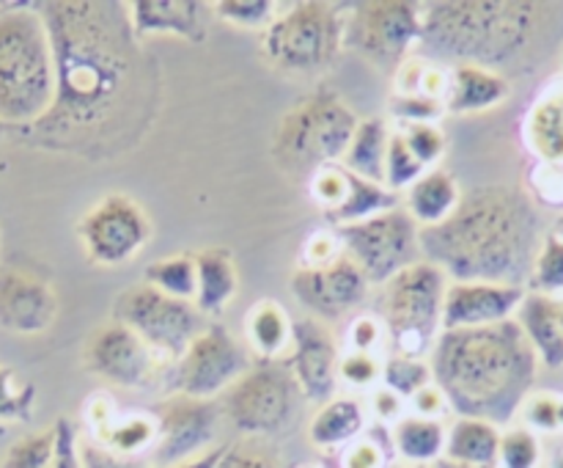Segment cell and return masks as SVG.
I'll list each match as a JSON object with an SVG mask.
<instances>
[{
    "instance_id": "91938a15",
    "label": "cell",
    "mask_w": 563,
    "mask_h": 468,
    "mask_svg": "<svg viewBox=\"0 0 563 468\" xmlns=\"http://www.w3.org/2000/svg\"><path fill=\"white\" fill-rule=\"evenodd\" d=\"M555 235H559L561 240H563V215L559 218V224H555Z\"/></svg>"
},
{
    "instance_id": "1f68e13d",
    "label": "cell",
    "mask_w": 563,
    "mask_h": 468,
    "mask_svg": "<svg viewBox=\"0 0 563 468\" xmlns=\"http://www.w3.org/2000/svg\"><path fill=\"white\" fill-rule=\"evenodd\" d=\"M445 433L440 418H427V416H401L394 424L390 435H394V449L405 457L410 466H429V462H438L445 455Z\"/></svg>"
},
{
    "instance_id": "4dcf8cb0",
    "label": "cell",
    "mask_w": 563,
    "mask_h": 468,
    "mask_svg": "<svg viewBox=\"0 0 563 468\" xmlns=\"http://www.w3.org/2000/svg\"><path fill=\"white\" fill-rule=\"evenodd\" d=\"M390 132L394 130L388 127V121L379 119V116L361 119L341 165L352 174L363 176V179L385 185V157H388Z\"/></svg>"
},
{
    "instance_id": "4316f807",
    "label": "cell",
    "mask_w": 563,
    "mask_h": 468,
    "mask_svg": "<svg viewBox=\"0 0 563 468\" xmlns=\"http://www.w3.org/2000/svg\"><path fill=\"white\" fill-rule=\"evenodd\" d=\"M363 427H366V411L361 402L355 396H333L313 413L308 438L319 449H339L361 438Z\"/></svg>"
},
{
    "instance_id": "7402d4cb",
    "label": "cell",
    "mask_w": 563,
    "mask_h": 468,
    "mask_svg": "<svg viewBox=\"0 0 563 468\" xmlns=\"http://www.w3.org/2000/svg\"><path fill=\"white\" fill-rule=\"evenodd\" d=\"M511 86L500 72L476 64H456L449 75L445 110L449 113H482L506 102Z\"/></svg>"
},
{
    "instance_id": "277c9868",
    "label": "cell",
    "mask_w": 563,
    "mask_h": 468,
    "mask_svg": "<svg viewBox=\"0 0 563 468\" xmlns=\"http://www.w3.org/2000/svg\"><path fill=\"white\" fill-rule=\"evenodd\" d=\"M542 17L539 3L522 0H443L423 6L421 44L438 58L493 66L520 58Z\"/></svg>"
},
{
    "instance_id": "8992f818",
    "label": "cell",
    "mask_w": 563,
    "mask_h": 468,
    "mask_svg": "<svg viewBox=\"0 0 563 468\" xmlns=\"http://www.w3.org/2000/svg\"><path fill=\"white\" fill-rule=\"evenodd\" d=\"M357 119L339 94L319 88L289 110L275 130V154L284 168L319 171L344 160Z\"/></svg>"
},
{
    "instance_id": "bcb514c9",
    "label": "cell",
    "mask_w": 563,
    "mask_h": 468,
    "mask_svg": "<svg viewBox=\"0 0 563 468\" xmlns=\"http://www.w3.org/2000/svg\"><path fill=\"white\" fill-rule=\"evenodd\" d=\"M390 451H394V446L379 444L377 435H368V438L352 440L344 449L341 462H344V468H388Z\"/></svg>"
},
{
    "instance_id": "83f0119b",
    "label": "cell",
    "mask_w": 563,
    "mask_h": 468,
    "mask_svg": "<svg viewBox=\"0 0 563 468\" xmlns=\"http://www.w3.org/2000/svg\"><path fill=\"white\" fill-rule=\"evenodd\" d=\"M500 429L484 418L460 416L445 433V460L462 462V466L495 468L498 466Z\"/></svg>"
},
{
    "instance_id": "f546056e",
    "label": "cell",
    "mask_w": 563,
    "mask_h": 468,
    "mask_svg": "<svg viewBox=\"0 0 563 468\" xmlns=\"http://www.w3.org/2000/svg\"><path fill=\"white\" fill-rule=\"evenodd\" d=\"M401 193H394L390 187L377 185V182H368L363 176L346 171V193L341 198L339 207H333L328 215L330 224L339 226H352L363 224L368 218H377V215L390 213V209H399Z\"/></svg>"
},
{
    "instance_id": "74e56055",
    "label": "cell",
    "mask_w": 563,
    "mask_h": 468,
    "mask_svg": "<svg viewBox=\"0 0 563 468\" xmlns=\"http://www.w3.org/2000/svg\"><path fill=\"white\" fill-rule=\"evenodd\" d=\"M36 402V385L22 383L11 367H0V422H27Z\"/></svg>"
},
{
    "instance_id": "9f6ffc18",
    "label": "cell",
    "mask_w": 563,
    "mask_h": 468,
    "mask_svg": "<svg viewBox=\"0 0 563 468\" xmlns=\"http://www.w3.org/2000/svg\"><path fill=\"white\" fill-rule=\"evenodd\" d=\"M225 449H229V444L212 446V449H207L203 455L190 457V460H185V462H176V466H170V468H218L220 457L225 455Z\"/></svg>"
},
{
    "instance_id": "6125c7cd",
    "label": "cell",
    "mask_w": 563,
    "mask_h": 468,
    "mask_svg": "<svg viewBox=\"0 0 563 468\" xmlns=\"http://www.w3.org/2000/svg\"><path fill=\"white\" fill-rule=\"evenodd\" d=\"M559 317H561V325H563V301H559Z\"/></svg>"
},
{
    "instance_id": "9c48e42d",
    "label": "cell",
    "mask_w": 563,
    "mask_h": 468,
    "mask_svg": "<svg viewBox=\"0 0 563 468\" xmlns=\"http://www.w3.org/2000/svg\"><path fill=\"white\" fill-rule=\"evenodd\" d=\"M115 323L126 325L137 339L168 361H176L209 325L196 303L176 301L148 284H135L121 292L115 303Z\"/></svg>"
},
{
    "instance_id": "8fae6325",
    "label": "cell",
    "mask_w": 563,
    "mask_h": 468,
    "mask_svg": "<svg viewBox=\"0 0 563 468\" xmlns=\"http://www.w3.org/2000/svg\"><path fill=\"white\" fill-rule=\"evenodd\" d=\"M297 385L284 361H258L223 394V413L242 435H275L295 413Z\"/></svg>"
},
{
    "instance_id": "6da1fadb",
    "label": "cell",
    "mask_w": 563,
    "mask_h": 468,
    "mask_svg": "<svg viewBox=\"0 0 563 468\" xmlns=\"http://www.w3.org/2000/svg\"><path fill=\"white\" fill-rule=\"evenodd\" d=\"M55 64L53 108L31 127L44 146L104 157L132 146L152 116L154 75L113 0L38 3Z\"/></svg>"
},
{
    "instance_id": "484cf974",
    "label": "cell",
    "mask_w": 563,
    "mask_h": 468,
    "mask_svg": "<svg viewBox=\"0 0 563 468\" xmlns=\"http://www.w3.org/2000/svg\"><path fill=\"white\" fill-rule=\"evenodd\" d=\"M245 339L258 361H284L291 350V339H295V319L280 303L258 301L247 312Z\"/></svg>"
},
{
    "instance_id": "11a10c76",
    "label": "cell",
    "mask_w": 563,
    "mask_h": 468,
    "mask_svg": "<svg viewBox=\"0 0 563 468\" xmlns=\"http://www.w3.org/2000/svg\"><path fill=\"white\" fill-rule=\"evenodd\" d=\"M374 413H377L379 422L385 424H396L401 416H405V400H401L399 394H394L390 389H385V385H379L377 391H374Z\"/></svg>"
},
{
    "instance_id": "f6af8a7d",
    "label": "cell",
    "mask_w": 563,
    "mask_h": 468,
    "mask_svg": "<svg viewBox=\"0 0 563 468\" xmlns=\"http://www.w3.org/2000/svg\"><path fill=\"white\" fill-rule=\"evenodd\" d=\"M346 193V168L341 163L324 165V168L313 171L311 176V196L324 213H330L333 207H339L341 198Z\"/></svg>"
},
{
    "instance_id": "5b68a950",
    "label": "cell",
    "mask_w": 563,
    "mask_h": 468,
    "mask_svg": "<svg viewBox=\"0 0 563 468\" xmlns=\"http://www.w3.org/2000/svg\"><path fill=\"white\" fill-rule=\"evenodd\" d=\"M55 97L53 44L38 6L0 11V121L31 130Z\"/></svg>"
},
{
    "instance_id": "7c38bea8",
    "label": "cell",
    "mask_w": 563,
    "mask_h": 468,
    "mask_svg": "<svg viewBox=\"0 0 563 468\" xmlns=\"http://www.w3.org/2000/svg\"><path fill=\"white\" fill-rule=\"evenodd\" d=\"M423 6L407 0H374L344 11V47L377 64H399L421 44Z\"/></svg>"
},
{
    "instance_id": "d6986e66",
    "label": "cell",
    "mask_w": 563,
    "mask_h": 468,
    "mask_svg": "<svg viewBox=\"0 0 563 468\" xmlns=\"http://www.w3.org/2000/svg\"><path fill=\"white\" fill-rule=\"evenodd\" d=\"M526 286L495 281H449L443 301V330L489 328L515 319L526 301Z\"/></svg>"
},
{
    "instance_id": "db71d44e",
    "label": "cell",
    "mask_w": 563,
    "mask_h": 468,
    "mask_svg": "<svg viewBox=\"0 0 563 468\" xmlns=\"http://www.w3.org/2000/svg\"><path fill=\"white\" fill-rule=\"evenodd\" d=\"M412 407H416V416L440 418L449 411V400H445V394L440 391L438 383H429L427 389H421L412 396Z\"/></svg>"
},
{
    "instance_id": "e0dca14e",
    "label": "cell",
    "mask_w": 563,
    "mask_h": 468,
    "mask_svg": "<svg viewBox=\"0 0 563 468\" xmlns=\"http://www.w3.org/2000/svg\"><path fill=\"white\" fill-rule=\"evenodd\" d=\"M368 279L346 253L319 268H297L291 292L313 314V319H341L355 312L368 295Z\"/></svg>"
},
{
    "instance_id": "94428289",
    "label": "cell",
    "mask_w": 563,
    "mask_h": 468,
    "mask_svg": "<svg viewBox=\"0 0 563 468\" xmlns=\"http://www.w3.org/2000/svg\"><path fill=\"white\" fill-rule=\"evenodd\" d=\"M559 422H561V427H563V396H559Z\"/></svg>"
},
{
    "instance_id": "ee69618b",
    "label": "cell",
    "mask_w": 563,
    "mask_h": 468,
    "mask_svg": "<svg viewBox=\"0 0 563 468\" xmlns=\"http://www.w3.org/2000/svg\"><path fill=\"white\" fill-rule=\"evenodd\" d=\"M385 361L377 352H352L341 356L339 361V380L355 385V389H368V385L383 383Z\"/></svg>"
},
{
    "instance_id": "52a82bcc",
    "label": "cell",
    "mask_w": 563,
    "mask_h": 468,
    "mask_svg": "<svg viewBox=\"0 0 563 468\" xmlns=\"http://www.w3.org/2000/svg\"><path fill=\"white\" fill-rule=\"evenodd\" d=\"M449 275L418 259L383 284V323L396 356L423 358L443 330V301Z\"/></svg>"
},
{
    "instance_id": "f1b7e54d",
    "label": "cell",
    "mask_w": 563,
    "mask_h": 468,
    "mask_svg": "<svg viewBox=\"0 0 563 468\" xmlns=\"http://www.w3.org/2000/svg\"><path fill=\"white\" fill-rule=\"evenodd\" d=\"M526 141L542 163L563 165V86L539 97L526 119Z\"/></svg>"
},
{
    "instance_id": "cb8c5ba5",
    "label": "cell",
    "mask_w": 563,
    "mask_h": 468,
    "mask_svg": "<svg viewBox=\"0 0 563 468\" xmlns=\"http://www.w3.org/2000/svg\"><path fill=\"white\" fill-rule=\"evenodd\" d=\"M517 325L526 334L528 345L533 347L537 358L550 369L563 367V325L559 317V301L550 295L531 292L517 312Z\"/></svg>"
},
{
    "instance_id": "be15d7a7",
    "label": "cell",
    "mask_w": 563,
    "mask_h": 468,
    "mask_svg": "<svg viewBox=\"0 0 563 468\" xmlns=\"http://www.w3.org/2000/svg\"><path fill=\"white\" fill-rule=\"evenodd\" d=\"M407 468H429V466H407Z\"/></svg>"
},
{
    "instance_id": "680465c9",
    "label": "cell",
    "mask_w": 563,
    "mask_h": 468,
    "mask_svg": "<svg viewBox=\"0 0 563 468\" xmlns=\"http://www.w3.org/2000/svg\"><path fill=\"white\" fill-rule=\"evenodd\" d=\"M550 468H563V446L561 449H555L553 460H550Z\"/></svg>"
},
{
    "instance_id": "30bf717a",
    "label": "cell",
    "mask_w": 563,
    "mask_h": 468,
    "mask_svg": "<svg viewBox=\"0 0 563 468\" xmlns=\"http://www.w3.org/2000/svg\"><path fill=\"white\" fill-rule=\"evenodd\" d=\"M418 231L421 229L410 218V213L399 207L363 224L339 226L335 235L346 257L363 270L368 284L383 286L421 259Z\"/></svg>"
},
{
    "instance_id": "c3c4849f",
    "label": "cell",
    "mask_w": 563,
    "mask_h": 468,
    "mask_svg": "<svg viewBox=\"0 0 563 468\" xmlns=\"http://www.w3.org/2000/svg\"><path fill=\"white\" fill-rule=\"evenodd\" d=\"M55 449H53V468H82L80 444H77V427L71 418L60 416L53 424Z\"/></svg>"
},
{
    "instance_id": "ab89813d",
    "label": "cell",
    "mask_w": 563,
    "mask_h": 468,
    "mask_svg": "<svg viewBox=\"0 0 563 468\" xmlns=\"http://www.w3.org/2000/svg\"><path fill=\"white\" fill-rule=\"evenodd\" d=\"M212 11L236 28H264V31L278 17L273 0H218L212 3Z\"/></svg>"
},
{
    "instance_id": "7a4b0ae2",
    "label": "cell",
    "mask_w": 563,
    "mask_h": 468,
    "mask_svg": "<svg viewBox=\"0 0 563 468\" xmlns=\"http://www.w3.org/2000/svg\"><path fill=\"white\" fill-rule=\"evenodd\" d=\"M421 253L454 281L522 286L539 253V215L531 198L509 185H487L462 196L440 226L418 231Z\"/></svg>"
},
{
    "instance_id": "d4e9b609",
    "label": "cell",
    "mask_w": 563,
    "mask_h": 468,
    "mask_svg": "<svg viewBox=\"0 0 563 468\" xmlns=\"http://www.w3.org/2000/svg\"><path fill=\"white\" fill-rule=\"evenodd\" d=\"M462 202L460 182L443 168L423 171L421 179L407 187V213L416 220L418 229L440 226L456 213Z\"/></svg>"
},
{
    "instance_id": "44dd1931",
    "label": "cell",
    "mask_w": 563,
    "mask_h": 468,
    "mask_svg": "<svg viewBox=\"0 0 563 468\" xmlns=\"http://www.w3.org/2000/svg\"><path fill=\"white\" fill-rule=\"evenodd\" d=\"M126 14L137 42L148 36H179L187 42L207 39L203 3L198 0H132Z\"/></svg>"
},
{
    "instance_id": "8d00e7d4",
    "label": "cell",
    "mask_w": 563,
    "mask_h": 468,
    "mask_svg": "<svg viewBox=\"0 0 563 468\" xmlns=\"http://www.w3.org/2000/svg\"><path fill=\"white\" fill-rule=\"evenodd\" d=\"M423 165L418 163L416 154L410 152L407 146L405 135L399 130L390 132L388 141V157H385V187H390L394 193H407V187L412 185L416 179L423 176Z\"/></svg>"
},
{
    "instance_id": "e7e4bbea",
    "label": "cell",
    "mask_w": 563,
    "mask_h": 468,
    "mask_svg": "<svg viewBox=\"0 0 563 468\" xmlns=\"http://www.w3.org/2000/svg\"><path fill=\"white\" fill-rule=\"evenodd\" d=\"M306 468H311V466H306Z\"/></svg>"
},
{
    "instance_id": "b9f144b4",
    "label": "cell",
    "mask_w": 563,
    "mask_h": 468,
    "mask_svg": "<svg viewBox=\"0 0 563 468\" xmlns=\"http://www.w3.org/2000/svg\"><path fill=\"white\" fill-rule=\"evenodd\" d=\"M390 113L405 124H438L440 116L445 113L443 99L427 97V94H394L390 97Z\"/></svg>"
},
{
    "instance_id": "9a60e30c",
    "label": "cell",
    "mask_w": 563,
    "mask_h": 468,
    "mask_svg": "<svg viewBox=\"0 0 563 468\" xmlns=\"http://www.w3.org/2000/svg\"><path fill=\"white\" fill-rule=\"evenodd\" d=\"M88 372L121 389H148L154 380L168 378L174 361L159 356L157 350L137 339L126 325L104 323L88 336L86 352H82Z\"/></svg>"
},
{
    "instance_id": "d590c367",
    "label": "cell",
    "mask_w": 563,
    "mask_h": 468,
    "mask_svg": "<svg viewBox=\"0 0 563 468\" xmlns=\"http://www.w3.org/2000/svg\"><path fill=\"white\" fill-rule=\"evenodd\" d=\"M531 286L539 295H550L563 290V240L555 231H550L539 246L537 259L531 270Z\"/></svg>"
},
{
    "instance_id": "f35d334b",
    "label": "cell",
    "mask_w": 563,
    "mask_h": 468,
    "mask_svg": "<svg viewBox=\"0 0 563 468\" xmlns=\"http://www.w3.org/2000/svg\"><path fill=\"white\" fill-rule=\"evenodd\" d=\"M539 460H542V444L533 429L515 427L500 435L495 468H537Z\"/></svg>"
},
{
    "instance_id": "603a6c76",
    "label": "cell",
    "mask_w": 563,
    "mask_h": 468,
    "mask_svg": "<svg viewBox=\"0 0 563 468\" xmlns=\"http://www.w3.org/2000/svg\"><path fill=\"white\" fill-rule=\"evenodd\" d=\"M196 308L203 317H220L240 290V270L225 248L196 253Z\"/></svg>"
},
{
    "instance_id": "816d5d0a",
    "label": "cell",
    "mask_w": 563,
    "mask_h": 468,
    "mask_svg": "<svg viewBox=\"0 0 563 468\" xmlns=\"http://www.w3.org/2000/svg\"><path fill=\"white\" fill-rule=\"evenodd\" d=\"M344 248H341L339 235L333 231H317L311 240L302 246V268H319V264L333 262L335 257H341Z\"/></svg>"
},
{
    "instance_id": "ffe728a7",
    "label": "cell",
    "mask_w": 563,
    "mask_h": 468,
    "mask_svg": "<svg viewBox=\"0 0 563 468\" xmlns=\"http://www.w3.org/2000/svg\"><path fill=\"white\" fill-rule=\"evenodd\" d=\"M58 314V297L47 281L22 270H0V325L14 334H42Z\"/></svg>"
},
{
    "instance_id": "2e32d148",
    "label": "cell",
    "mask_w": 563,
    "mask_h": 468,
    "mask_svg": "<svg viewBox=\"0 0 563 468\" xmlns=\"http://www.w3.org/2000/svg\"><path fill=\"white\" fill-rule=\"evenodd\" d=\"M223 407L214 400H192L185 394H170L154 407L157 418V444H154V466L170 468L190 457L212 449L218 422Z\"/></svg>"
},
{
    "instance_id": "ba28073f",
    "label": "cell",
    "mask_w": 563,
    "mask_h": 468,
    "mask_svg": "<svg viewBox=\"0 0 563 468\" xmlns=\"http://www.w3.org/2000/svg\"><path fill=\"white\" fill-rule=\"evenodd\" d=\"M344 47V11L322 0H302L264 31L262 50L284 72H317Z\"/></svg>"
},
{
    "instance_id": "836d02e7",
    "label": "cell",
    "mask_w": 563,
    "mask_h": 468,
    "mask_svg": "<svg viewBox=\"0 0 563 468\" xmlns=\"http://www.w3.org/2000/svg\"><path fill=\"white\" fill-rule=\"evenodd\" d=\"M97 444L108 446L124 457L141 455L157 444V418L148 416V413L115 416V422L97 435Z\"/></svg>"
},
{
    "instance_id": "f5cc1de1",
    "label": "cell",
    "mask_w": 563,
    "mask_h": 468,
    "mask_svg": "<svg viewBox=\"0 0 563 468\" xmlns=\"http://www.w3.org/2000/svg\"><path fill=\"white\" fill-rule=\"evenodd\" d=\"M80 457H82V468H143V462L135 460V457L119 455V451L108 449V446L97 444V440L82 444Z\"/></svg>"
},
{
    "instance_id": "3957f363",
    "label": "cell",
    "mask_w": 563,
    "mask_h": 468,
    "mask_svg": "<svg viewBox=\"0 0 563 468\" xmlns=\"http://www.w3.org/2000/svg\"><path fill=\"white\" fill-rule=\"evenodd\" d=\"M432 378L451 411L489 424L515 418L537 383V352L517 319L489 328L440 330L432 347Z\"/></svg>"
},
{
    "instance_id": "d6a6232c",
    "label": "cell",
    "mask_w": 563,
    "mask_h": 468,
    "mask_svg": "<svg viewBox=\"0 0 563 468\" xmlns=\"http://www.w3.org/2000/svg\"><path fill=\"white\" fill-rule=\"evenodd\" d=\"M196 253H170L143 270V284L176 301H196Z\"/></svg>"
},
{
    "instance_id": "7dc6e473",
    "label": "cell",
    "mask_w": 563,
    "mask_h": 468,
    "mask_svg": "<svg viewBox=\"0 0 563 468\" xmlns=\"http://www.w3.org/2000/svg\"><path fill=\"white\" fill-rule=\"evenodd\" d=\"M385 323L383 319L372 317V314H361L350 323L346 328V345H350L352 352H377L385 341Z\"/></svg>"
},
{
    "instance_id": "f907efd6",
    "label": "cell",
    "mask_w": 563,
    "mask_h": 468,
    "mask_svg": "<svg viewBox=\"0 0 563 468\" xmlns=\"http://www.w3.org/2000/svg\"><path fill=\"white\" fill-rule=\"evenodd\" d=\"M526 418L528 429H542V433H555L561 427L559 422V396L537 394L526 400Z\"/></svg>"
},
{
    "instance_id": "60d3db41",
    "label": "cell",
    "mask_w": 563,
    "mask_h": 468,
    "mask_svg": "<svg viewBox=\"0 0 563 468\" xmlns=\"http://www.w3.org/2000/svg\"><path fill=\"white\" fill-rule=\"evenodd\" d=\"M53 449H55V433L53 427L44 433L27 435V438L16 440L5 455L3 468H53Z\"/></svg>"
},
{
    "instance_id": "5bb4252c",
    "label": "cell",
    "mask_w": 563,
    "mask_h": 468,
    "mask_svg": "<svg viewBox=\"0 0 563 468\" xmlns=\"http://www.w3.org/2000/svg\"><path fill=\"white\" fill-rule=\"evenodd\" d=\"M86 257L93 264L115 268L135 259L152 240V220L135 198L110 193L93 204L77 224Z\"/></svg>"
},
{
    "instance_id": "4fadbf2b",
    "label": "cell",
    "mask_w": 563,
    "mask_h": 468,
    "mask_svg": "<svg viewBox=\"0 0 563 468\" xmlns=\"http://www.w3.org/2000/svg\"><path fill=\"white\" fill-rule=\"evenodd\" d=\"M251 367V356L229 334V328L209 323L176 358L168 383L174 385L176 394L192 396V400H214L218 394H225Z\"/></svg>"
},
{
    "instance_id": "6f0895ef",
    "label": "cell",
    "mask_w": 563,
    "mask_h": 468,
    "mask_svg": "<svg viewBox=\"0 0 563 468\" xmlns=\"http://www.w3.org/2000/svg\"><path fill=\"white\" fill-rule=\"evenodd\" d=\"M432 468H478V466H462V462H454V460H445V457H440L438 462H432Z\"/></svg>"
},
{
    "instance_id": "681fc988",
    "label": "cell",
    "mask_w": 563,
    "mask_h": 468,
    "mask_svg": "<svg viewBox=\"0 0 563 468\" xmlns=\"http://www.w3.org/2000/svg\"><path fill=\"white\" fill-rule=\"evenodd\" d=\"M218 468H280L278 460L267 449L253 444H229L225 455L220 457Z\"/></svg>"
},
{
    "instance_id": "e575fe53",
    "label": "cell",
    "mask_w": 563,
    "mask_h": 468,
    "mask_svg": "<svg viewBox=\"0 0 563 468\" xmlns=\"http://www.w3.org/2000/svg\"><path fill=\"white\" fill-rule=\"evenodd\" d=\"M429 383H434L432 363L423 361V358L396 356V352L390 358H385L383 385L394 391V394H399L401 400H412Z\"/></svg>"
},
{
    "instance_id": "7bdbcfd3",
    "label": "cell",
    "mask_w": 563,
    "mask_h": 468,
    "mask_svg": "<svg viewBox=\"0 0 563 468\" xmlns=\"http://www.w3.org/2000/svg\"><path fill=\"white\" fill-rule=\"evenodd\" d=\"M399 132L405 135L407 146L416 154L418 163L423 168H432L443 160L445 154V132L440 130V124H405L399 127Z\"/></svg>"
},
{
    "instance_id": "ac0fdd59",
    "label": "cell",
    "mask_w": 563,
    "mask_h": 468,
    "mask_svg": "<svg viewBox=\"0 0 563 468\" xmlns=\"http://www.w3.org/2000/svg\"><path fill=\"white\" fill-rule=\"evenodd\" d=\"M339 341L330 334L328 325L313 317L297 319L295 339H291V350L284 363L289 367L297 391L306 400L317 402V405L333 400L335 389H339Z\"/></svg>"
}]
</instances>
